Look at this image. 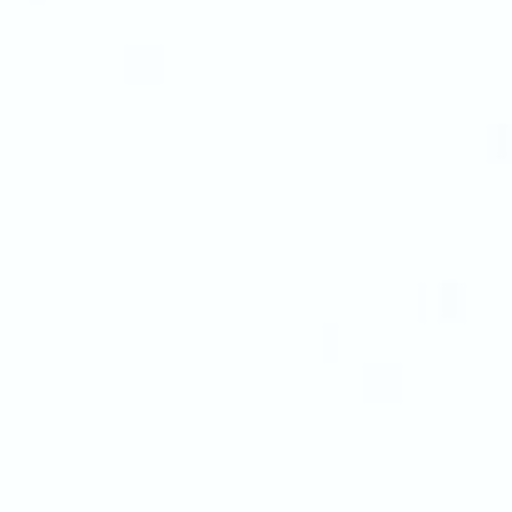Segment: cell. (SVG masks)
<instances>
[{"instance_id": "cell-1", "label": "cell", "mask_w": 512, "mask_h": 512, "mask_svg": "<svg viewBox=\"0 0 512 512\" xmlns=\"http://www.w3.org/2000/svg\"><path fill=\"white\" fill-rule=\"evenodd\" d=\"M358 398H363V403H403V368H398V363H373V368H363Z\"/></svg>"}, {"instance_id": "cell-2", "label": "cell", "mask_w": 512, "mask_h": 512, "mask_svg": "<svg viewBox=\"0 0 512 512\" xmlns=\"http://www.w3.org/2000/svg\"><path fill=\"white\" fill-rule=\"evenodd\" d=\"M398 314H403V324H428L433 319V284L428 279H408L403 299H398Z\"/></svg>"}, {"instance_id": "cell-3", "label": "cell", "mask_w": 512, "mask_h": 512, "mask_svg": "<svg viewBox=\"0 0 512 512\" xmlns=\"http://www.w3.org/2000/svg\"><path fill=\"white\" fill-rule=\"evenodd\" d=\"M433 319H443V324H458L463 319V284L458 279H443L433 289Z\"/></svg>"}, {"instance_id": "cell-4", "label": "cell", "mask_w": 512, "mask_h": 512, "mask_svg": "<svg viewBox=\"0 0 512 512\" xmlns=\"http://www.w3.org/2000/svg\"><path fill=\"white\" fill-rule=\"evenodd\" d=\"M488 160H493L498 170H512V125L508 120H498V125L488 130Z\"/></svg>"}, {"instance_id": "cell-5", "label": "cell", "mask_w": 512, "mask_h": 512, "mask_svg": "<svg viewBox=\"0 0 512 512\" xmlns=\"http://www.w3.org/2000/svg\"><path fill=\"white\" fill-rule=\"evenodd\" d=\"M368 343V329L363 324H339V358H348V363H363V348Z\"/></svg>"}, {"instance_id": "cell-6", "label": "cell", "mask_w": 512, "mask_h": 512, "mask_svg": "<svg viewBox=\"0 0 512 512\" xmlns=\"http://www.w3.org/2000/svg\"><path fill=\"white\" fill-rule=\"evenodd\" d=\"M125 75H130V80H150V85H155V80H165V70H160V55H155V50H150V55H145V50H135Z\"/></svg>"}, {"instance_id": "cell-7", "label": "cell", "mask_w": 512, "mask_h": 512, "mask_svg": "<svg viewBox=\"0 0 512 512\" xmlns=\"http://www.w3.org/2000/svg\"><path fill=\"white\" fill-rule=\"evenodd\" d=\"M319 358H324V363H339V324H324V334H319Z\"/></svg>"}, {"instance_id": "cell-8", "label": "cell", "mask_w": 512, "mask_h": 512, "mask_svg": "<svg viewBox=\"0 0 512 512\" xmlns=\"http://www.w3.org/2000/svg\"><path fill=\"white\" fill-rule=\"evenodd\" d=\"M5 264H10V254H5V244H0V284H5Z\"/></svg>"}]
</instances>
